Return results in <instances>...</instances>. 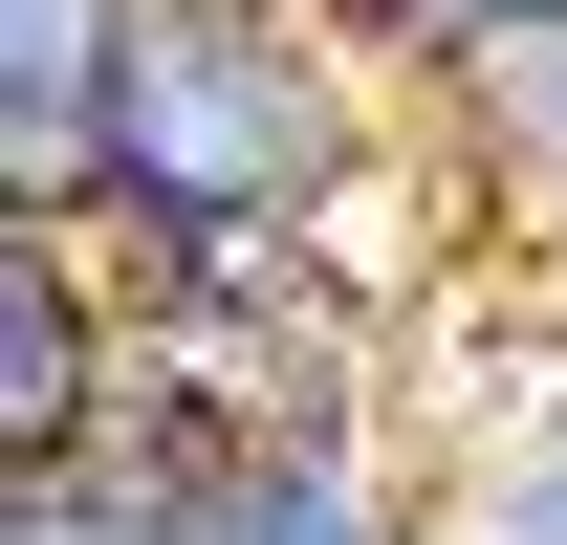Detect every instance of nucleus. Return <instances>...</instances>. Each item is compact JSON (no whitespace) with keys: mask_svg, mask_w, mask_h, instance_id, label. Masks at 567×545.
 Instances as JSON below:
<instances>
[{"mask_svg":"<svg viewBox=\"0 0 567 545\" xmlns=\"http://www.w3.org/2000/svg\"><path fill=\"white\" fill-rule=\"evenodd\" d=\"M350 44L306 0H153L132 22V88H110V197L153 263H284L306 218L350 197Z\"/></svg>","mask_w":567,"mask_h":545,"instance_id":"obj_1","label":"nucleus"},{"mask_svg":"<svg viewBox=\"0 0 567 545\" xmlns=\"http://www.w3.org/2000/svg\"><path fill=\"white\" fill-rule=\"evenodd\" d=\"M110 414H132V328L87 306L66 218H0V480H66Z\"/></svg>","mask_w":567,"mask_h":545,"instance_id":"obj_2","label":"nucleus"},{"mask_svg":"<svg viewBox=\"0 0 567 545\" xmlns=\"http://www.w3.org/2000/svg\"><path fill=\"white\" fill-rule=\"evenodd\" d=\"M132 22H153V0H0V197H22V218L110 197V88H132Z\"/></svg>","mask_w":567,"mask_h":545,"instance_id":"obj_3","label":"nucleus"},{"mask_svg":"<svg viewBox=\"0 0 567 545\" xmlns=\"http://www.w3.org/2000/svg\"><path fill=\"white\" fill-rule=\"evenodd\" d=\"M175 545H415V502L350 459V436H240V459L197 480V524Z\"/></svg>","mask_w":567,"mask_h":545,"instance_id":"obj_4","label":"nucleus"},{"mask_svg":"<svg viewBox=\"0 0 567 545\" xmlns=\"http://www.w3.org/2000/svg\"><path fill=\"white\" fill-rule=\"evenodd\" d=\"M458 132L502 153V197H546V218H567V44H524V66H481V88H458Z\"/></svg>","mask_w":567,"mask_h":545,"instance_id":"obj_5","label":"nucleus"},{"mask_svg":"<svg viewBox=\"0 0 567 545\" xmlns=\"http://www.w3.org/2000/svg\"><path fill=\"white\" fill-rule=\"evenodd\" d=\"M371 44H415L436 88H481V66H524V44H567V0H350Z\"/></svg>","mask_w":567,"mask_h":545,"instance_id":"obj_6","label":"nucleus"},{"mask_svg":"<svg viewBox=\"0 0 567 545\" xmlns=\"http://www.w3.org/2000/svg\"><path fill=\"white\" fill-rule=\"evenodd\" d=\"M306 22H350V0H306Z\"/></svg>","mask_w":567,"mask_h":545,"instance_id":"obj_7","label":"nucleus"}]
</instances>
